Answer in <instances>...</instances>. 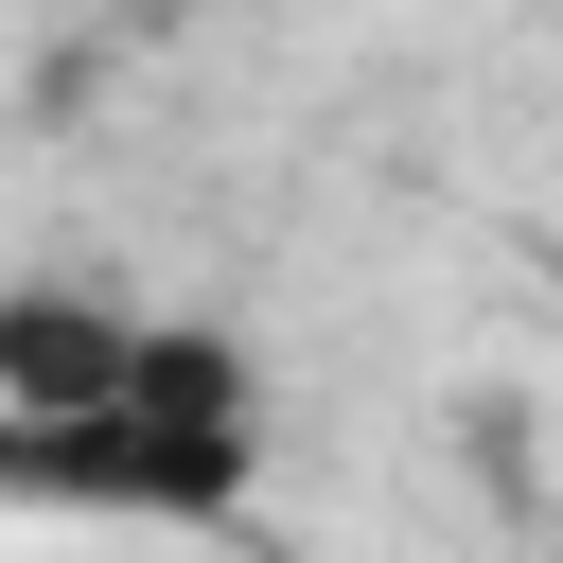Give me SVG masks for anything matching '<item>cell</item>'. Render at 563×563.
<instances>
[{"mask_svg":"<svg viewBox=\"0 0 563 563\" xmlns=\"http://www.w3.org/2000/svg\"><path fill=\"white\" fill-rule=\"evenodd\" d=\"M264 475V387L194 317L123 299H0V510H88V528H229Z\"/></svg>","mask_w":563,"mask_h":563,"instance_id":"1","label":"cell"}]
</instances>
